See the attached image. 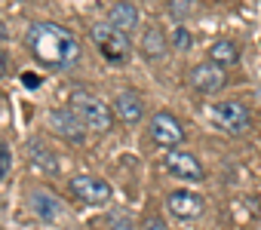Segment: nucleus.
I'll use <instances>...</instances> for the list:
<instances>
[{
	"label": "nucleus",
	"mask_w": 261,
	"mask_h": 230,
	"mask_svg": "<svg viewBox=\"0 0 261 230\" xmlns=\"http://www.w3.org/2000/svg\"><path fill=\"white\" fill-rule=\"evenodd\" d=\"M25 43H28L34 62L43 68L65 71L80 62V40L56 22H34L25 31Z\"/></svg>",
	"instance_id": "nucleus-1"
},
{
	"label": "nucleus",
	"mask_w": 261,
	"mask_h": 230,
	"mask_svg": "<svg viewBox=\"0 0 261 230\" xmlns=\"http://www.w3.org/2000/svg\"><path fill=\"white\" fill-rule=\"evenodd\" d=\"M68 107L86 123V129H89L92 135H105V132L114 126V110H111L101 98H95L92 92H83V89L71 92Z\"/></svg>",
	"instance_id": "nucleus-2"
},
{
	"label": "nucleus",
	"mask_w": 261,
	"mask_h": 230,
	"mask_svg": "<svg viewBox=\"0 0 261 230\" xmlns=\"http://www.w3.org/2000/svg\"><path fill=\"white\" fill-rule=\"evenodd\" d=\"M89 37H92L95 49H98L111 65H126L129 49H133V46H129L126 31L114 28L111 22H101V25H92V28H89Z\"/></svg>",
	"instance_id": "nucleus-3"
},
{
	"label": "nucleus",
	"mask_w": 261,
	"mask_h": 230,
	"mask_svg": "<svg viewBox=\"0 0 261 230\" xmlns=\"http://www.w3.org/2000/svg\"><path fill=\"white\" fill-rule=\"evenodd\" d=\"M209 120L221 129V132H227V135H243L246 129H249V110L240 104V101H218V104H212L209 107Z\"/></svg>",
	"instance_id": "nucleus-4"
},
{
	"label": "nucleus",
	"mask_w": 261,
	"mask_h": 230,
	"mask_svg": "<svg viewBox=\"0 0 261 230\" xmlns=\"http://www.w3.org/2000/svg\"><path fill=\"white\" fill-rule=\"evenodd\" d=\"M224 71H227V68H221V65H215V62L209 59V62H203V65H194V68H191L188 83H191L197 92L212 95V92H221V89L227 86V74H224Z\"/></svg>",
	"instance_id": "nucleus-5"
},
{
	"label": "nucleus",
	"mask_w": 261,
	"mask_h": 230,
	"mask_svg": "<svg viewBox=\"0 0 261 230\" xmlns=\"http://www.w3.org/2000/svg\"><path fill=\"white\" fill-rule=\"evenodd\" d=\"M71 193L77 199H83L86 206H105L111 199V184L98 175H74L71 178Z\"/></svg>",
	"instance_id": "nucleus-6"
},
{
	"label": "nucleus",
	"mask_w": 261,
	"mask_h": 230,
	"mask_svg": "<svg viewBox=\"0 0 261 230\" xmlns=\"http://www.w3.org/2000/svg\"><path fill=\"white\" fill-rule=\"evenodd\" d=\"M49 129L56 132V135H62V138H68V141H74V145H83L86 141V123L77 117V113L71 110V107H59V110H53L49 113Z\"/></svg>",
	"instance_id": "nucleus-7"
},
{
	"label": "nucleus",
	"mask_w": 261,
	"mask_h": 230,
	"mask_svg": "<svg viewBox=\"0 0 261 230\" xmlns=\"http://www.w3.org/2000/svg\"><path fill=\"white\" fill-rule=\"evenodd\" d=\"M151 138L163 148H178L185 141V126L175 120V113L169 110H160L151 117Z\"/></svg>",
	"instance_id": "nucleus-8"
},
{
	"label": "nucleus",
	"mask_w": 261,
	"mask_h": 230,
	"mask_svg": "<svg viewBox=\"0 0 261 230\" xmlns=\"http://www.w3.org/2000/svg\"><path fill=\"white\" fill-rule=\"evenodd\" d=\"M166 172L181 178V181H203V166L194 154H185V151H175L169 148L166 151Z\"/></svg>",
	"instance_id": "nucleus-9"
},
{
	"label": "nucleus",
	"mask_w": 261,
	"mask_h": 230,
	"mask_svg": "<svg viewBox=\"0 0 261 230\" xmlns=\"http://www.w3.org/2000/svg\"><path fill=\"white\" fill-rule=\"evenodd\" d=\"M111 110L117 113V120H123V123H139L142 113H145V101H142V95L136 89H123L114 98V107Z\"/></svg>",
	"instance_id": "nucleus-10"
},
{
	"label": "nucleus",
	"mask_w": 261,
	"mask_h": 230,
	"mask_svg": "<svg viewBox=\"0 0 261 230\" xmlns=\"http://www.w3.org/2000/svg\"><path fill=\"white\" fill-rule=\"evenodd\" d=\"M166 209H169L175 218L188 221V218H200V215H203V199H200L197 193H191V190H175V193L166 196Z\"/></svg>",
	"instance_id": "nucleus-11"
},
{
	"label": "nucleus",
	"mask_w": 261,
	"mask_h": 230,
	"mask_svg": "<svg viewBox=\"0 0 261 230\" xmlns=\"http://www.w3.org/2000/svg\"><path fill=\"white\" fill-rule=\"evenodd\" d=\"M108 22L114 28L126 31V34H133L142 25V13H139V7L133 4V0H117V4L111 7V13H108Z\"/></svg>",
	"instance_id": "nucleus-12"
},
{
	"label": "nucleus",
	"mask_w": 261,
	"mask_h": 230,
	"mask_svg": "<svg viewBox=\"0 0 261 230\" xmlns=\"http://www.w3.org/2000/svg\"><path fill=\"white\" fill-rule=\"evenodd\" d=\"M28 203H31V212L37 215V218H43V221H56L65 209H62V203L49 193V190H43V187H37V190H31V196H28Z\"/></svg>",
	"instance_id": "nucleus-13"
},
{
	"label": "nucleus",
	"mask_w": 261,
	"mask_h": 230,
	"mask_svg": "<svg viewBox=\"0 0 261 230\" xmlns=\"http://www.w3.org/2000/svg\"><path fill=\"white\" fill-rule=\"evenodd\" d=\"M139 49H142V55H145V59H163V55H166V49H169V37H166V31H163V28H157V25H151V28L142 34Z\"/></svg>",
	"instance_id": "nucleus-14"
},
{
	"label": "nucleus",
	"mask_w": 261,
	"mask_h": 230,
	"mask_svg": "<svg viewBox=\"0 0 261 230\" xmlns=\"http://www.w3.org/2000/svg\"><path fill=\"white\" fill-rule=\"evenodd\" d=\"M209 59H212L215 65H221V68H233V65L240 62V46H237L233 40H215V43L209 46Z\"/></svg>",
	"instance_id": "nucleus-15"
},
{
	"label": "nucleus",
	"mask_w": 261,
	"mask_h": 230,
	"mask_svg": "<svg viewBox=\"0 0 261 230\" xmlns=\"http://www.w3.org/2000/svg\"><path fill=\"white\" fill-rule=\"evenodd\" d=\"M28 154H31V160H34L40 169H46L49 175H56V172H59V166H56V163H59V160H56V154H53L40 138H31V141H28Z\"/></svg>",
	"instance_id": "nucleus-16"
},
{
	"label": "nucleus",
	"mask_w": 261,
	"mask_h": 230,
	"mask_svg": "<svg viewBox=\"0 0 261 230\" xmlns=\"http://www.w3.org/2000/svg\"><path fill=\"white\" fill-rule=\"evenodd\" d=\"M166 10H169V16H172V19L185 22V19H191V16H194L197 0H166Z\"/></svg>",
	"instance_id": "nucleus-17"
},
{
	"label": "nucleus",
	"mask_w": 261,
	"mask_h": 230,
	"mask_svg": "<svg viewBox=\"0 0 261 230\" xmlns=\"http://www.w3.org/2000/svg\"><path fill=\"white\" fill-rule=\"evenodd\" d=\"M169 40H172V46H175L178 52H188V49L194 46V37H191V31H188L185 25H178V28L172 31V37H169Z\"/></svg>",
	"instance_id": "nucleus-18"
},
{
	"label": "nucleus",
	"mask_w": 261,
	"mask_h": 230,
	"mask_svg": "<svg viewBox=\"0 0 261 230\" xmlns=\"http://www.w3.org/2000/svg\"><path fill=\"white\" fill-rule=\"evenodd\" d=\"M108 224H111V230H133V218H129L126 212H114L108 218Z\"/></svg>",
	"instance_id": "nucleus-19"
},
{
	"label": "nucleus",
	"mask_w": 261,
	"mask_h": 230,
	"mask_svg": "<svg viewBox=\"0 0 261 230\" xmlns=\"http://www.w3.org/2000/svg\"><path fill=\"white\" fill-rule=\"evenodd\" d=\"M7 169H10V151L4 148V141H0V178L7 175Z\"/></svg>",
	"instance_id": "nucleus-20"
},
{
	"label": "nucleus",
	"mask_w": 261,
	"mask_h": 230,
	"mask_svg": "<svg viewBox=\"0 0 261 230\" xmlns=\"http://www.w3.org/2000/svg\"><path fill=\"white\" fill-rule=\"evenodd\" d=\"M142 230H166V224H163L160 218H148V221L142 224Z\"/></svg>",
	"instance_id": "nucleus-21"
},
{
	"label": "nucleus",
	"mask_w": 261,
	"mask_h": 230,
	"mask_svg": "<svg viewBox=\"0 0 261 230\" xmlns=\"http://www.w3.org/2000/svg\"><path fill=\"white\" fill-rule=\"evenodd\" d=\"M10 37V31H7V25H4V19H0V40H7Z\"/></svg>",
	"instance_id": "nucleus-22"
},
{
	"label": "nucleus",
	"mask_w": 261,
	"mask_h": 230,
	"mask_svg": "<svg viewBox=\"0 0 261 230\" xmlns=\"http://www.w3.org/2000/svg\"><path fill=\"white\" fill-rule=\"evenodd\" d=\"M7 74V59H4V52H0V77Z\"/></svg>",
	"instance_id": "nucleus-23"
},
{
	"label": "nucleus",
	"mask_w": 261,
	"mask_h": 230,
	"mask_svg": "<svg viewBox=\"0 0 261 230\" xmlns=\"http://www.w3.org/2000/svg\"><path fill=\"white\" fill-rule=\"evenodd\" d=\"M0 110H4V95H0Z\"/></svg>",
	"instance_id": "nucleus-24"
}]
</instances>
